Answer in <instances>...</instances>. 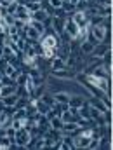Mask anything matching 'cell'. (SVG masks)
Returning a JSON list of instances; mask_svg holds the SVG:
<instances>
[{
	"instance_id": "1",
	"label": "cell",
	"mask_w": 113,
	"mask_h": 150,
	"mask_svg": "<svg viewBox=\"0 0 113 150\" xmlns=\"http://www.w3.org/2000/svg\"><path fill=\"white\" fill-rule=\"evenodd\" d=\"M33 136H32V133L28 131V129H25V127H21V129H18L16 131V134H14V143L18 145V149H26V147H32L33 145Z\"/></svg>"
},
{
	"instance_id": "2",
	"label": "cell",
	"mask_w": 113,
	"mask_h": 150,
	"mask_svg": "<svg viewBox=\"0 0 113 150\" xmlns=\"http://www.w3.org/2000/svg\"><path fill=\"white\" fill-rule=\"evenodd\" d=\"M61 44V38L58 33H44L40 38V45L42 47H51V49H58V45Z\"/></svg>"
},
{
	"instance_id": "3",
	"label": "cell",
	"mask_w": 113,
	"mask_h": 150,
	"mask_svg": "<svg viewBox=\"0 0 113 150\" xmlns=\"http://www.w3.org/2000/svg\"><path fill=\"white\" fill-rule=\"evenodd\" d=\"M70 18L77 23L78 28H87L89 26V16H87L85 11H73V12H70Z\"/></svg>"
},
{
	"instance_id": "4",
	"label": "cell",
	"mask_w": 113,
	"mask_h": 150,
	"mask_svg": "<svg viewBox=\"0 0 113 150\" xmlns=\"http://www.w3.org/2000/svg\"><path fill=\"white\" fill-rule=\"evenodd\" d=\"M89 32L96 37L98 42H103L105 38H106V32H108V26L106 25H89Z\"/></svg>"
},
{
	"instance_id": "5",
	"label": "cell",
	"mask_w": 113,
	"mask_h": 150,
	"mask_svg": "<svg viewBox=\"0 0 113 150\" xmlns=\"http://www.w3.org/2000/svg\"><path fill=\"white\" fill-rule=\"evenodd\" d=\"M65 32L72 37V40H75L77 35H78V32H80V28L77 26V23L72 18H66V19H65Z\"/></svg>"
},
{
	"instance_id": "6",
	"label": "cell",
	"mask_w": 113,
	"mask_h": 150,
	"mask_svg": "<svg viewBox=\"0 0 113 150\" xmlns=\"http://www.w3.org/2000/svg\"><path fill=\"white\" fill-rule=\"evenodd\" d=\"M14 18H16V19H21V21H25V23H28V21L32 19V14L28 12V9H26L25 5H18V9H16V12H14Z\"/></svg>"
},
{
	"instance_id": "7",
	"label": "cell",
	"mask_w": 113,
	"mask_h": 150,
	"mask_svg": "<svg viewBox=\"0 0 113 150\" xmlns=\"http://www.w3.org/2000/svg\"><path fill=\"white\" fill-rule=\"evenodd\" d=\"M108 51H110V45H105L103 42H99L98 45H94V49H92V52H91V54H92L94 58H99V59H101Z\"/></svg>"
},
{
	"instance_id": "8",
	"label": "cell",
	"mask_w": 113,
	"mask_h": 150,
	"mask_svg": "<svg viewBox=\"0 0 113 150\" xmlns=\"http://www.w3.org/2000/svg\"><path fill=\"white\" fill-rule=\"evenodd\" d=\"M51 61V70H61V68H68L66 67V61L63 59V58H59V56H54L52 59H49Z\"/></svg>"
},
{
	"instance_id": "9",
	"label": "cell",
	"mask_w": 113,
	"mask_h": 150,
	"mask_svg": "<svg viewBox=\"0 0 113 150\" xmlns=\"http://www.w3.org/2000/svg\"><path fill=\"white\" fill-rule=\"evenodd\" d=\"M0 100H2V103H4V107H14V105L18 103L19 96H18V93H12V94H7V96H2Z\"/></svg>"
},
{
	"instance_id": "10",
	"label": "cell",
	"mask_w": 113,
	"mask_h": 150,
	"mask_svg": "<svg viewBox=\"0 0 113 150\" xmlns=\"http://www.w3.org/2000/svg\"><path fill=\"white\" fill-rule=\"evenodd\" d=\"M51 74L54 77H59V79H70V77H75L73 70H68V68H61V70H52Z\"/></svg>"
},
{
	"instance_id": "11",
	"label": "cell",
	"mask_w": 113,
	"mask_h": 150,
	"mask_svg": "<svg viewBox=\"0 0 113 150\" xmlns=\"http://www.w3.org/2000/svg\"><path fill=\"white\" fill-rule=\"evenodd\" d=\"M52 96H54V101L59 103V105H68V101H70V94L68 93H56Z\"/></svg>"
},
{
	"instance_id": "12",
	"label": "cell",
	"mask_w": 113,
	"mask_h": 150,
	"mask_svg": "<svg viewBox=\"0 0 113 150\" xmlns=\"http://www.w3.org/2000/svg\"><path fill=\"white\" fill-rule=\"evenodd\" d=\"M28 25H30L32 28H35V30H37L38 33H40V37H42V35L47 32V28L44 26V23H42V21H37V19H30V21H28Z\"/></svg>"
},
{
	"instance_id": "13",
	"label": "cell",
	"mask_w": 113,
	"mask_h": 150,
	"mask_svg": "<svg viewBox=\"0 0 113 150\" xmlns=\"http://www.w3.org/2000/svg\"><path fill=\"white\" fill-rule=\"evenodd\" d=\"M25 7L28 9L30 14H33V12H37L38 9H42V4H40V0H28Z\"/></svg>"
},
{
	"instance_id": "14",
	"label": "cell",
	"mask_w": 113,
	"mask_h": 150,
	"mask_svg": "<svg viewBox=\"0 0 113 150\" xmlns=\"http://www.w3.org/2000/svg\"><path fill=\"white\" fill-rule=\"evenodd\" d=\"M49 16H51V14H49L47 11H44V9H38L37 12H33V14H32V19H37V21H42V23H44V21H45Z\"/></svg>"
},
{
	"instance_id": "15",
	"label": "cell",
	"mask_w": 113,
	"mask_h": 150,
	"mask_svg": "<svg viewBox=\"0 0 113 150\" xmlns=\"http://www.w3.org/2000/svg\"><path fill=\"white\" fill-rule=\"evenodd\" d=\"M49 126H51L52 129H58V131H61V127H63V120L59 119V115H54L52 119H49Z\"/></svg>"
},
{
	"instance_id": "16",
	"label": "cell",
	"mask_w": 113,
	"mask_h": 150,
	"mask_svg": "<svg viewBox=\"0 0 113 150\" xmlns=\"http://www.w3.org/2000/svg\"><path fill=\"white\" fill-rule=\"evenodd\" d=\"M35 107H37V112L38 113H44V115H47L49 113V110H51V107L49 105H45L44 101H40V100H35Z\"/></svg>"
},
{
	"instance_id": "17",
	"label": "cell",
	"mask_w": 113,
	"mask_h": 150,
	"mask_svg": "<svg viewBox=\"0 0 113 150\" xmlns=\"http://www.w3.org/2000/svg\"><path fill=\"white\" fill-rule=\"evenodd\" d=\"M37 59H38V56H30V54H25V65L26 67H30V68H38L37 67Z\"/></svg>"
},
{
	"instance_id": "18",
	"label": "cell",
	"mask_w": 113,
	"mask_h": 150,
	"mask_svg": "<svg viewBox=\"0 0 113 150\" xmlns=\"http://www.w3.org/2000/svg\"><path fill=\"white\" fill-rule=\"evenodd\" d=\"M40 56H42L44 59H52V58L56 56V49H51V47H42Z\"/></svg>"
},
{
	"instance_id": "19",
	"label": "cell",
	"mask_w": 113,
	"mask_h": 150,
	"mask_svg": "<svg viewBox=\"0 0 113 150\" xmlns=\"http://www.w3.org/2000/svg\"><path fill=\"white\" fill-rule=\"evenodd\" d=\"M38 100H40V101H44L45 105H49L51 108H52V107L56 105V101H54V96H52V94H49V93H44V94H42V96H40Z\"/></svg>"
},
{
	"instance_id": "20",
	"label": "cell",
	"mask_w": 113,
	"mask_h": 150,
	"mask_svg": "<svg viewBox=\"0 0 113 150\" xmlns=\"http://www.w3.org/2000/svg\"><path fill=\"white\" fill-rule=\"evenodd\" d=\"M85 101L82 100V96H70V101H68V107H75V108H80Z\"/></svg>"
},
{
	"instance_id": "21",
	"label": "cell",
	"mask_w": 113,
	"mask_h": 150,
	"mask_svg": "<svg viewBox=\"0 0 113 150\" xmlns=\"http://www.w3.org/2000/svg\"><path fill=\"white\" fill-rule=\"evenodd\" d=\"M92 49H94V45H92L91 42H87V40L80 44V52H82V54H91Z\"/></svg>"
},
{
	"instance_id": "22",
	"label": "cell",
	"mask_w": 113,
	"mask_h": 150,
	"mask_svg": "<svg viewBox=\"0 0 113 150\" xmlns=\"http://www.w3.org/2000/svg\"><path fill=\"white\" fill-rule=\"evenodd\" d=\"M11 145H12V142L5 136V134H2L0 136V150H7V149H11Z\"/></svg>"
},
{
	"instance_id": "23",
	"label": "cell",
	"mask_w": 113,
	"mask_h": 150,
	"mask_svg": "<svg viewBox=\"0 0 113 150\" xmlns=\"http://www.w3.org/2000/svg\"><path fill=\"white\" fill-rule=\"evenodd\" d=\"M89 105H92L94 108H98V110H101L103 113H105V112H108V108H106V107H105V105H103V103H101L99 100H94V98H92V100L89 101Z\"/></svg>"
},
{
	"instance_id": "24",
	"label": "cell",
	"mask_w": 113,
	"mask_h": 150,
	"mask_svg": "<svg viewBox=\"0 0 113 150\" xmlns=\"http://www.w3.org/2000/svg\"><path fill=\"white\" fill-rule=\"evenodd\" d=\"M59 119L63 120V122H70V120H73V115H72V112L66 108V110H63V112L59 113ZM75 122V120H73Z\"/></svg>"
},
{
	"instance_id": "25",
	"label": "cell",
	"mask_w": 113,
	"mask_h": 150,
	"mask_svg": "<svg viewBox=\"0 0 113 150\" xmlns=\"http://www.w3.org/2000/svg\"><path fill=\"white\" fill-rule=\"evenodd\" d=\"M18 5H19V4H18L16 0H12V2H11V4H9L7 7H5V11H7V14H12V16H14V12H16V9H18Z\"/></svg>"
},
{
	"instance_id": "26",
	"label": "cell",
	"mask_w": 113,
	"mask_h": 150,
	"mask_svg": "<svg viewBox=\"0 0 113 150\" xmlns=\"http://www.w3.org/2000/svg\"><path fill=\"white\" fill-rule=\"evenodd\" d=\"M101 101H103V103H105V107H106V108H108V110H110V108H112V100H110V98H108V94H106V93H103V96H101Z\"/></svg>"
},
{
	"instance_id": "27",
	"label": "cell",
	"mask_w": 113,
	"mask_h": 150,
	"mask_svg": "<svg viewBox=\"0 0 113 150\" xmlns=\"http://www.w3.org/2000/svg\"><path fill=\"white\" fill-rule=\"evenodd\" d=\"M4 21H5L7 26H12V25H14V16H12V14H5V16H4Z\"/></svg>"
},
{
	"instance_id": "28",
	"label": "cell",
	"mask_w": 113,
	"mask_h": 150,
	"mask_svg": "<svg viewBox=\"0 0 113 150\" xmlns=\"http://www.w3.org/2000/svg\"><path fill=\"white\" fill-rule=\"evenodd\" d=\"M49 5H51L52 9H61V5H63V0H49Z\"/></svg>"
},
{
	"instance_id": "29",
	"label": "cell",
	"mask_w": 113,
	"mask_h": 150,
	"mask_svg": "<svg viewBox=\"0 0 113 150\" xmlns=\"http://www.w3.org/2000/svg\"><path fill=\"white\" fill-rule=\"evenodd\" d=\"M96 2L103 7H112V0H96Z\"/></svg>"
},
{
	"instance_id": "30",
	"label": "cell",
	"mask_w": 113,
	"mask_h": 150,
	"mask_svg": "<svg viewBox=\"0 0 113 150\" xmlns=\"http://www.w3.org/2000/svg\"><path fill=\"white\" fill-rule=\"evenodd\" d=\"M78 2H80V0H68V4H72L73 7H77V5H78Z\"/></svg>"
}]
</instances>
